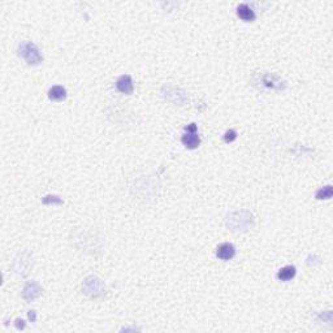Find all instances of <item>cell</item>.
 Wrapping results in <instances>:
<instances>
[{
	"mask_svg": "<svg viewBox=\"0 0 333 333\" xmlns=\"http://www.w3.org/2000/svg\"><path fill=\"white\" fill-rule=\"evenodd\" d=\"M255 224L254 215L247 210L236 211L227 216V228L235 233H245L251 231Z\"/></svg>",
	"mask_w": 333,
	"mask_h": 333,
	"instance_id": "cell-1",
	"label": "cell"
},
{
	"mask_svg": "<svg viewBox=\"0 0 333 333\" xmlns=\"http://www.w3.org/2000/svg\"><path fill=\"white\" fill-rule=\"evenodd\" d=\"M253 85L259 89H267V90H285L288 88V82L282 80L273 73L268 72H260L254 74Z\"/></svg>",
	"mask_w": 333,
	"mask_h": 333,
	"instance_id": "cell-2",
	"label": "cell"
},
{
	"mask_svg": "<svg viewBox=\"0 0 333 333\" xmlns=\"http://www.w3.org/2000/svg\"><path fill=\"white\" fill-rule=\"evenodd\" d=\"M17 54L29 65H39L40 62L43 61V55L37 47V44H34L33 42H29V40H24L20 43Z\"/></svg>",
	"mask_w": 333,
	"mask_h": 333,
	"instance_id": "cell-3",
	"label": "cell"
},
{
	"mask_svg": "<svg viewBox=\"0 0 333 333\" xmlns=\"http://www.w3.org/2000/svg\"><path fill=\"white\" fill-rule=\"evenodd\" d=\"M106 284L95 274H90L82 282V293L89 298H94V300L102 298L103 296H106Z\"/></svg>",
	"mask_w": 333,
	"mask_h": 333,
	"instance_id": "cell-4",
	"label": "cell"
},
{
	"mask_svg": "<svg viewBox=\"0 0 333 333\" xmlns=\"http://www.w3.org/2000/svg\"><path fill=\"white\" fill-rule=\"evenodd\" d=\"M161 96L165 100H168V102L173 103V104H179V106H182L189 100L187 99V92L183 89L172 84H165L161 88Z\"/></svg>",
	"mask_w": 333,
	"mask_h": 333,
	"instance_id": "cell-5",
	"label": "cell"
},
{
	"mask_svg": "<svg viewBox=\"0 0 333 333\" xmlns=\"http://www.w3.org/2000/svg\"><path fill=\"white\" fill-rule=\"evenodd\" d=\"M181 142L189 150H195L201 145V137L198 134L197 124L191 122L187 126H185V133L181 137Z\"/></svg>",
	"mask_w": 333,
	"mask_h": 333,
	"instance_id": "cell-6",
	"label": "cell"
},
{
	"mask_svg": "<svg viewBox=\"0 0 333 333\" xmlns=\"http://www.w3.org/2000/svg\"><path fill=\"white\" fill-rule=\"evenodd\" d=\"M31 266H33L31 256H30V254L28 251H24V253H20L19 256L15 259L13 270L20 276H26V274L29 273V270Z\"/></svg>",
	"mask_w": 333,
	"mask_h": 333,
	"instance_id": "cell-7",
	"label": "cell"
},
{
	"mask_svg": "<svg viewBox=\"0 0 333 333\" xmlns=\"http://www.w3.org/2000/svg\"><path fill=\"white\" fill-rule=\"evenodd\" d=\"M42 293H43V289L37 281H28L22 289V298L26 302H31V301L38 300Z\"/></svg>",
	"mask_w": 333,
	"mask_h": 333,
	"instance_id": "cell-8",
	"label": "cell"
},
{
	"mask_svg": "<svg viewBox=\"0 0 333 333\" xmlns=\"http://www.w3.org/2000/svg\"><path fill=\"white\" fill-rule=\"evenodd\" d=\"M216 256L220 260H224V262L232 260L236 256V246L233 243H231V242H224V243L217 246Z\"/></svg>",
	"mask_w": 333,
	"mask_h": 333,
	"instance_id": "cell-9",
	"label": "cell"
},
{
	"mask_svg": "<svg viewBox=\"0 0 333 333\" xmlns=\"http://www.w3.org/2000/svg\"><path fill=\"white\" fill-rule=\"evenodd\" d=\"M116 89L118 91L125 95H132L134 91V84H133V78L129 74H122L116 81Z\"/></svg>",
	"mask_w": 333,
	"mask_h": 333,
	"instance_id": "cell-10",
	"label": "cell"
},
{
	"mask_svg": "<svg viewBox=\"0 0 333 333\" xmlns=\"http://www.w3.org/2000/svg\"><path fill=\"white\" fill-rule=\"evenodd\" d=\"M237 16L242 21L245 22H254L256 20V15L254 9L250 7L249 4L241 3L237 7Z\"/></svg>",
	"mask_w": 333,
	"mask_h": 333,
	"instance_id": "cell-11",
	"label": "cell"
},
{
	"mask_svg": "<svg viewBox=\"0 0 333 333\" xmlns=\"http://www.w3.org/2000/svg\"><path fill=\"white\" fill-rule=\"evenodd\" d=\"M68 92H66V89L61 85H55L52 86L48 90V98L54 100V102H61V100H65Z\"/></svg>",
	"mask_w": 333,
	"mask_h": 333,
	"instance_id": "cell-12",
	"label": "cell"
},
{
	"mask_svg": "<svg viewBox=\"0 0 333 333\" xmlns=\"http://www.w3.org/2000/svg\"><path fill=\"white\" fill-rule=\"evenodd\" d=\"M297 274V268L294 267V266H292V264H289V266H285V267H282L278 270L277 274H276V277H277V280H280V281H290V280H293L294 277H296Z\"/></svg>",
	"mask_w": 333,
	"mask_h": 333,
	"instance_id": "cell-13",
	"label": "cell"
},
{
	"mask_svg": "<svg viewBox=\"0 0 333 333\" xmlns=\"http://www.w3.org/2000/svg\"><path fill=\"white\" fill-rule=\"evenodd\" d=\"M333 195V187L332 185H327V186L320 187L319 190H316L315 193V199L318 201H327V199H331Z\"/></svg>",
	"mask_w": 333,
	"mask_h": 333,
	"instance_id": "cell-14",
	"label": "cell"
},
{
	"mask_svg": "<svg viewBox=\"0 0 333 333\" xmlns=\"http://www.w3.org/2000/svg\"><path fill=\"white\" fill-rule=\"evenodd\" d=\"M42 203L43 205H62L64 202L59 195H46L42 198Z\"/></svg>",
	"mask_w": 333,
	"mask_h": 333,
	"instance_id": "cell-15",
	"label": "cell"
},
{
	"mask_svg": "<svg viewBox=\"0 0 333 333\" xmlns=\"http://www.w3.org/2000/svg\"><path fill=\"white\" fill-rule=\"evenodd\" d=\"M237 137H238V133L236 132L235 129H229V130H227V132L224 133L223 139H224V142L232 143V142H235L236 139H237Z\"/></svg>",
	"mask_w": 333,
	"mask_h": 333,
	"instance_id": "cell-16",
	"label": "cell"
},
{
	"mask_svg": "<svg viewBox=\"0 0 333 333\" xmlns=\"http://www.w3.org/2000/svg\"><path fill=\"white\" fill-rule=\"evenodd\" d=\"M15 327H16V330L24 331V330H25V327H26L25 320H22V319H16V320H15Z\"/></svg>",
	"mask_w": 333,
	"mask_h": 333,
	"instance_id": "cell-17",
	"label": "cell"
},
{
	"mask_svg": "<svg viewBox=\"0 0 333 333\" xmlns=\"http://www.w3.org/2000/svg\"><path fill=\"white\" fill-rule=\"evenodd\" d=\"M29 319H30V322L31 323H34L35 322V320H37V311H29Z\"/></svg>",
	"mask_w": 333,
	"mask_h": 333,
	"instance_id": "cell-18",
	"label": "cell"
}]
</instances>
